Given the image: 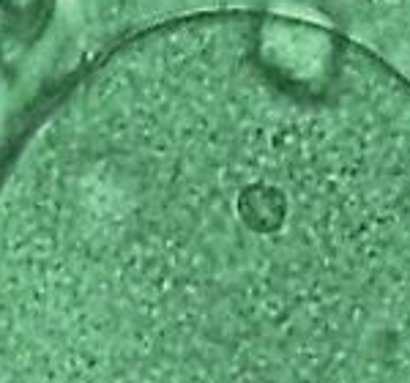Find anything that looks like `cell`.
I'll return each instance as SVG.
<instances>
[{
  "label": "cell",
  "instance_id": "cell-1",
  "mask_svg": "<svg viewBox=\"0 0 410 383\" xmlns=\"http://www.w3.org/2000/svg\"><path fill=\"white\" fill-rule=\"evenodd\" d=\"M0 383H410V82L254 11L88 66L0 164Z\"/></svg>",
  "mask_w": 410,
  "mask_h": 383
},
{
  "label": "cell",
  "instance_id": "cell-2",
  "mask_svg": "<svg viewBox=\"0 0 410 383\" xmlns=\"http://www.w3.org/2000/svg\"><path fill=\"white\" fill-rule=\"evenodd\" d=\"M33 3L36 0H0V55L11 41V36L17 33V28L25 22Z\"/></svg>",
  "mask_w": 410,
  "mask_h": 383
}]
</instances>
